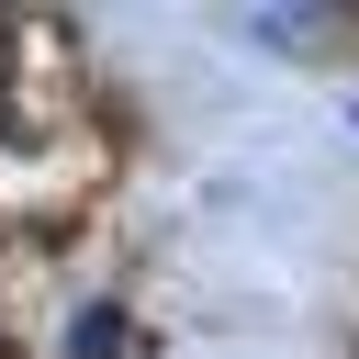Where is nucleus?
Returning a JSON list of instances; mask_svg holds the SVG:
<instances>
[{"instance_id": "nucleus-1", "label": "nucleus", "mask_w": 359, "mask_h": 359, "mask_svg": "<svg viewBox=\"0 0 359 359\" xmlns=\"http://www.w3.org/2000/svg\"><path fill=\"white\" fill-rule=\"evenodd\" d=\"M67 359H123V314H112V303H90V314L67 325Z\"/></svg>"}, {"instance_id": "nucleus-2", "label": "nucleus", "mask_w": 359, "mask_h": 359, "mask_svg": "<svg viewBox=\"0 0 359 359\" xmlns=\"http://www.w3.org/2000/svg\"><path fill=\"white\" fill-rule=\"evenodd\" d=\"M0 359H11V348H0Z\"/></svg>"}]
</instances>
